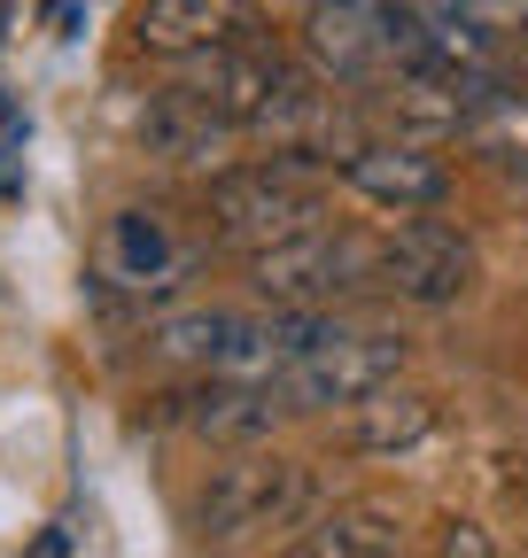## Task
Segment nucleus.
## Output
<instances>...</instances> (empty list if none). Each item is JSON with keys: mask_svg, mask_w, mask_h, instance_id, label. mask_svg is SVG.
I'll return each mask as SVG.
<instances>
[{"mask_svg": "<svg viewBox=\"0 0 528 558\" xmlns=\"http://www.w3.org/2000/svg\"><path fill=\"white\" fill-rule=\"evenodd\" d=\"M311 512V465L280 458V450H249L233 465H218L194 497V527L203 543H256L273 527H296Z\"/></svg>", "mask_w": 528, "mask_h": 558, "instance_id": "nucleus-1", "label": "nucleus"}, {"mask_svg": "<svg viewBox=\"0 0 528 558\" xmlns=\"http://www.w3.org/2000/svg\"><path fill=\"white\" fill-rule=\"evenodd\" d=\"M405 373V333L381 326H319L303 341V357L280 373V403L288 411H350L373 388H388Z\"/></svg>", "mask_w": 528, "mask_h": 558, "instance_id": "nucleus-2", "label": "nucleus"}, {"mask_svg": "<svg viewBox=\"0 0 528 558\" xmlns=\"http://www.w3.org/2000/svg\"><path fill=\"white\" fill-rule=\"evenodd\" d=\"M311 226H326V202H319L311 179L288 171V156L280 163H256V171H226L211 186V241H226L233 256H256V248H273V241H296Z\"/></svg>", "mask_w": 528, "mask_h": 558, "instance_id": "nucleus-3", "label": "nucleus"}, {"mask_svg": "<svg viewBox=\"0 0 528 558\" xmlns=\"http://www.w3.org/2000/svg\"><path fill=\"white\" fill-rule=\"evenodd\" d=\"M249 279H256V295L280 303V311H319V303H343L350 288H365V279H373V248L335 233V226H311L296 241L256 248Z\"/></svg>", "mask_w": 528, "mask_h": 558, "instance_id": "nucleus-4", "label": "nucleus"}, {"mask_svg": "<svg viewBox=\"0 0 528 558\" xmlns=\"http://www.w3.org/2000/svg\"><path fill=\"white\" fill-rule=\"evenodd\" d=\"M311 70L288 62L280 47H264V39H241V47H203V54H187L179 62V94H194L211 117H226L233 132H249L264 109H273L288 86H303Z\"/></svg>", "mask_w": 528, "mask_h": 558, "instance_id": "nucleus-5", "label": "nucleus"}, {"mask_svg": "<svg viewBox=\"0 0 528 558\" xmlns=\"http://www.w3.org/2000/svg\"><path fill=\"white\" fill-rule=\"evenodd\" d=\"M475 241L467 233H451L435 218H412V226H396L381 248H373V288L396 295V303H420V311H443L475 288Z\"/></svg>", "mask_w": 528, "mask_h": 558, "instance_id": "nucleus-6", "label": "nucleus"}, {"mask_svg": "<svg viewBox=\"0 0 528 558\" xmlns=\"http://www.w3.org/2000/svg\"><path fill=\"white\" fill-rule=\"evenodd\" d=\"M132 39H141V54L187 62V54H203V47L264 39V16H256V0H141Z\"/></svg>", "mask_w": 528, "mask_h": 558, "instance_id": "nucleus-7", "label": "nucleus"}, {"mask_svg": "<svg viewBox=\"0 0 528 558\" xmlns=\"http://www.w3.org/2000/svg\"><path fill=\"white\" fill-rule=\"evenodd\" d=\"M343 179H350L365 202L396 209V218H412V209H435V202L451 194V171L420 148V140H365V148L343 163Z\"/></svg>", "mask_w": 528, "mask_h": 558, "instance_id": "nucleus-8", "label": "nucleus"}, {"mask_svg": "<svg viewBox=\"0 0 528 558\" xmlns=\"http://www.w3.org/2000/svg\"><path fill=\"white\" fill-rule=\"evenodd\" d=\"M428 435H435V403L388 380V388H373L365 403H350L343 450H358V458H396V450H420Z\"/></svg>", "mask_w": 528, "mask_h": 558, "instance_id": "nucleus-9", "label": "nucleus"}, {"mask_svg": "<svg viewBox=\"0 0 528 558\" xmlns=\"http://www.w3.org/2000/svg\"><path fill=\"white\" fill-rule=\"evenodd\" d=\"M280 411H288L280 388H249V380H218V373H211V396H194L187 427L203 435V442H241V450H256V442H273Z\"/></svg>", "mask_w": 528, "mask_h": 558, "instance_id": "nucleus-10", "label": "nucleus"}, {"mask_svg": "<svg viewBox=\"0 0 528 558\" xmlns=\"http://www.w3.org/2000/svg\"><path fill=\"white\" fill-rule=\"evenodd\" d=\"M179 271H187V248L171 241V226L156 209H124L109 226V279L117 288H171Z\"/></svg>", "mask_w": 528, "mask_h": 558, "instance_id": "nucleus-11", "label": "nucleus"}, {"mask_svg": "<svg viewBox=\"0 0 528 558\" xmlns=\"http://www.w3.org/2000/svg\"><path fill=\"white\" fill-rule=\"evenodd\" d=\"M233 124L226 117H211L194 94H164V101H148V117H141V140L156 156H171V163H187V171H203L211 156H218V140H226Z\"/></svg>", "mask_w": 528, "mask_h": 558, "instance_id": "nucleus-12", "label": "nucleus"}, {"mask_svg": "<svg viewBox=\"0 0 528 558\" xmlns=\"http://www.w3.org/2000/svg\"><path fill=\"white\" fill-rule=\"evenodd\" d=\"M458 140L490 163V171H520L528 179V94H505V86H482Z\"/></svg>", "mask_w": 528, "mask_h": 558, "instance_id": "nucleus-13", "label": "nucleus"}, {"mask_svg": "<svg viewBox=\"0 0 528 558\" xmlns=\"http://www.w3.org/2000/svg\"><path fill=\"white\" fill-rule=\"evenodd\" d=\"M296 550H311V558H388V550H405V527H396L388 512H373V505H343V512H326Z\"/></svg>", "mask_w": 528, "mask_h": 558, "instance_id": "nucleus-14", "label": "nucleus"}, {"mask_svg": "<svg viewBox=\"0 0 528 558\" xmlns=\"http://www.w3.org/2000/svg\"><path fill=\"white\" fill-rule=\"evenodd\" d=\"M226 333H233V311H179V318H164L148 341H156V357L164 365H218V349H226Z\"/></svg>", "mask_w": 528, "mask_h": 558, "instance_id": "nucleus-15", "label": "nucleus"}, {"mask_svg": "<svg viewBox=\"0 0 528 558\" xmlns=\"http://www.w3.org/2000/svg\"><path fill=\"white\" fill-rule=\"evenodd\" d=\"M0 194H24V109L0 94Z\"/></svg>", "mask_w": 528, "mask_h": 558, "instance_id": "nucleus-16", "label": "nucleus"}, {"mask_svg": "<svg viewBox=\"0 0 528 558\" xmlns=\"http://www.w3.org/2000/svg\"><path fill=\"white\" fill-rule=\"evenodd\" d=\"M435 550H443V558H490L497 543H490L482 527H467V520H458V527H443V535H435Z\"/></svg>", "mask_w": 528, "mask_h": 558, "instance_id": "nucleus-17", "label": "nucleus"}, {"mask_svg": "<svg viewBox=\"0 0 528 558\" xmlns=\"http://www.w3.org/2000/svg\"><path fill=\"white\" fill-rule=\"evenodd\" d=\"M458 9H475L482 24H520V16H528V0H458Z\"/></svg>", "mask_w": 528, "mask_h": 558, "instance_id": "nucleus-18", "label": "nucleus"}, {"mask_svg": "<svg viewBox=\"0 0 528 558\" xmlns=\"http://www.w3.org/2000/svg\"><path fill=\"white\" fill-rule=\"evenodd\" d=\"M520 39H528V16H520Z\"/></svg>", "mask_w": 528, "mask_h": 558, "instance_id": "nucleus-19", "label": "nucleus"}]
</instances>
